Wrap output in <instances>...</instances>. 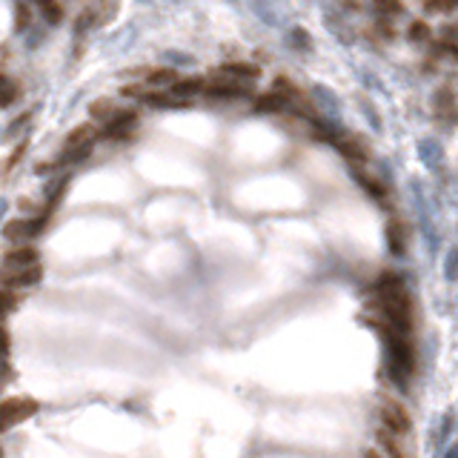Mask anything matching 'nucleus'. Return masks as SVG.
<instances>
[{"mask_svg":"<svg viewBox=\"0 0 458 458\" xmlns=\"http://www.w3.org/2000/svg\"><path fill=\"white\" fill-rule=\"evenodd\" d=\"M204 86H206V81L198 78V75H181L170 89H172L175 98L192 101V98H201V95H204Z\"/></svg>","mask_w":458,"mask_h":458,"instance_id":"obj_10","label":"nucleus"},{"mask_svg":"<svg viewBox=\"0 0 458 458\" xmlns=\"http://www.w3.org/2000/svg\"><path fill=\"white\" fill-rule=\"evenodd\" d=\"M378 29H381L384 35H387V38H395V26H393L390 20H381V23H378Z\"/></svg>","mask_w":458,"mask_h":458,"instance_id":"obj_29","label":"nucleus"},{"mask_svg":"<svg viewBox=\"0 0 458 458\" xmlns=\"http://www.w3.org/2000/svg\"><path fill=\"white\" fill-rule=\"evenodd\" d=\"M375 3V9L381 12V15H401L404 12V3L401 0H373Z\"/></svg>","mask_w":458,"mask_h":458,"instance_id":"obj_23","label":"nucleus"},{"mask_svg":"<svg viewBox=\"0 0 458 458\" xmlns=\"http://www.w3.org/2000/svg\"><path fill=\"white\" fill-rule=\"evenodd\" d=\"M204 95L209 98H218V101H235V98H247L250 95V81H240V78H232V75H215L206 81L204 86Z\"/></svg>","mask_w":458,"mask_h":458,"instance_id":"obj_5","label":"nucleus"},{"mask_svg":"<svg viewBox=\"0 0 458 458\" xmlns=\"http://www.w3.org/2000/svg\"><path fill=\"white\" fill-rule=\"evenodd\" d=\"M375 441H378V447L384 450V455H387V458H407V452H404L398 436H393L390 430H384V427H381V430L375 432Z\"/></svg>","mask_w":458,"mask_h":458,"instance_id":"obj_12","label":"nucleus"},{"mask_svg":"<svg viewBox=\"0 0 458 458\" xmlns=\"http://www.w3.org/2000/svg\"><path fill=\"white\" fill-rule=\"evenodd\" d=\"M17 293H15V289H6V286H0V321H3V318H9L12 316V312L17 309Z\"/></svg>","mask_w":458,"mask_h":458,"instance_id":"obj_21","label":"nucleus"},{"mask_svg":"<svg viewBox=\"0 0 458 458\" xmlns=\"http://www.w3.org/2000/svg\"><path fill=\"white\" fill-rule=\"evenodd\" d=\"M375 289H378V309L387 327L409 335V327H413V301H409V289L404 286V281L387 272L381 275Z\"/></svg>","mask_w":458,"mask_h":458,"instance_id":"obj_1","label":"nucleus"},{"mask_svg":"<svg viewBox=\"0 0 458 458\" xmlns=\"http://www.w3.org/2000/svg\"><path fill=\"white\" fill-rule=\"evenodd\" d=\"M409 40H416V43L430 40V26L424 20H413V26H409Z\"/></svg>","mask_w":458,"mask_h":458,"instance_id":"obj_24","label":"nucleus"},{"mask_svg":"<svg viewBox=\"0 0 458 458\" xmlns=\"http://www.w3.org/2000/svg\"><path fill=\"white\" fill-rule=\"evenodd\" d=\"M43 278V267L32 263V267H0V286L6 289H26L40 284Z\"/></svg>","mask_w":458,"mask_h":458,"instance_id":"obj_6","label":"nucleus"},{"mask_svg":"<svg viewBox=\"0 0 458 458\" xmlns=\"http://www.w3.org/2000/svg\"><path fill=\"white\" fill-rule=\"evenodd\" d=\"M387 240H390V250H393L395 255H401V252L407 250V227H404V221L393 218V221L387 224Z\"/></svg>","mask_w":458,"mask_h":458,"instance_id":"obj_15","label":"nucleus"},{"mask_svg":"<svg viewBox=\"0 0 458 458\" xmlns=\"http://www.w3.org/2000/svg\"><path fill=\"white\" fill-rule=\"evenodd\" d=\"M29 20H32V9H29V3H17V29L23 32L29 26Z\"/></svg>","mask_w":458,"mask_h":458,"instance_id":"obj_25","label":"nucleus"},{"mask_svg":"<svg viewBox=\"0 0 458 458\" xmlns=\"http://www.w3.org/2000/svg\"><path fill=\"white\" fill-rule=\"evenodd\" d=\"M32 263H40V252L29 244H15L3 255V267H32Z\"/></svg>","mask_w":458,"mask_h":458,"instance_id":"obj_9","label":"nucleus"},{"mask_svg":"<svg viewBox=\"0 0 458 458\" xmlns=\"http://www.w3.org/2000/svg\"><path fill=\"white\" fill-rule=\"evenodd\" d=\"M23 152H26V143H20V147H17L15 152H12V158L6 161V172H9V170H12V166H15V163H17L20 158H23Z\"/></svg>","mask_w":458,"mask_h":458,"instance_id":"obj_28","label":"nucleus"},{"mask_svg":"<svg viewBox=\"0 0 458 458\" xmlns=\"http://www.w3.org/2000/svg\"><path fill=\"white\" fill-rule=\"evenodd\" d=\"M9 378H12V367L6 364V361H0V390L9 384Z\"/></svg>","mask_w":458,"mask_h":458,"instance_id":"obj_27","label":"nucleus"},{"mask_svg":"<svg viewBox=\"0 0 458 458\" xmlns=\"http://www.w3.org/2000/svg\"><path fill=\"white\" fill-rule=\"evenodd\" d=\"M355 181H358L361 186H364V189L370 192V195H375L378 201H384V198H387V189H384V183H381L378 178H373V175H367L364 170H358V166H355Z\"/></svg>","mask_w":458,"mask_h":458,"instance_id":"obj_16","label":"nucleus"},{"mask_svg":"<svg viewBox=\"0 0 458 458\" xmlns=\"http://www.w3.org/2000/svg\"><path fill=\"white\" fill-rule=\"evenodd\" d=\"M364 458H387V455L378 452V450H367V452H364Z\"/></svg>","mask_w":458,"mask_h":458,"instance_id":"obj_30","label":"nucleus"},{"mask_svg":"<svg viewBox=\"0 0 458 458\" xmlns=\"http://www.w3.org/2000/svg\"><path fill=\"white\" fill-rule=\"evenodd\" d=\"M138 126V112L135 109H117L106 124H104V138L109 140H126Z\"/></svg>","mask_w":458,"mask_h":458,"instance_id":"obj_7","label":"nucleus"},{"mask_svg":"<svg viewBox=\"0 0 458 458\" xmlns=\"http://www.w3.org/2000/svg\"><path fill=\"white\" fill-rule=\"evenodd\" d=\"M436 112L444 115V117H455V115H458V106H455V98H452V89L436 92Z\"/></svg>","mask_w":458,"mask_h":458,"instance_id":"obj_18","label":"nucleus"},{"mask_svg":"<svg viewBox=\"0 0 458 458\" xmlns=\"http://www.w3.org/2000/svg\"><path fill=\"white\" fill-rule=\"evenodd\" d=\"M46 227L40 224V218L35 215V218H12L6 227H3V238L12 240V244H26V240L38 238Z\"/></svg>","mask_w":458,"mask_h":458,"instance_id":"obj_8","label":"nucleus"},{"mask_svg":"<svg viewBox=\"0 0 458 458\" xmlns=\"http://www.w3.org/2000/svg\"><path fill=\"white\" fill-rule=\"evenodd\" d=\"M424 9H427V12H441V15H447V12H455V9H458V0H424Z\"/></svg>","mask_w":458,"mask_h":458,"instance_id":"obj_22","label":"nucleus"},{"mask_svg":"<svg viewBox=\"0 0 458 458\" xmlns=\"http://www.w3.org/2000/svg\"><path fill=\"white\" fill-rule=\"evenodd\" d=\"M115 112H117V109H115V104H109V98H101V101H95V104L89 106V117L98 120V124H106V120H109Z\"/></svg>","mask_w":458,"mask_h":458,"instance_id":"obj_20","label":"nucleus"},{"mask_svg":"<svg viewBox=\"0 0 458 458\" xmlns=\"http://www.w3.org/2000/svg\"><path fill=\"white\" fill-rule=\"evenodd\" d=\"M43 15L46 23H60L63 20V6H60V0H38L35 3Z\"/></svg>","mask_w":458,"mask_h":458,"instance_id":"obj_19","label":"nucleus"},{"mask_svg":"<svg viewBox=\"0 0 458 458\" xmlns=\"http://www.w3.org/2000/svg\"><path fill=\"white\" fill-rule=\"evenodd\" d=\"M289 104H286V98L281 92H263V95H258L255 98V109L258 112H272V115H278V112H284Z\"/></svg>","mask_w":458,"mask_h":458,"instance_id":"obj_13","label":"nucleus"},{"mask_svg":"<svg viewBox=\"0 0 458 458\" xmlns=\"http://www.w3.org/2000/svg\"><path fill=\"white\" fill-rule=\"evenodd\" d=\"M335 147H338V152H341L347 161H352V163H364V161H367V147L361 143V138H352V135L335 138Z\"/></svg>","mask_w":458,"mask_h":458,"instance_id":"obj_11","label":"nucleus"},{"mask_svg":"<svg viewBox=\"0 0 458 458\" xmlns=\"http://www.w3.org/2000/svg\"><path fill=\"white\" fill-rule=\"evenodd\" d=\"M221 75H232V78H240V81H255L258 78V66L247 63V60H232V63L221 66Z\"/></svg>","mask_w":458,"mask_h":458,"instance_id":"obj_14","label":"nucleus"},{"mask_svg":"<svg viewBox=\"0 0 458 458\" xmlns=\"http://www.w3.org/2000/svg\"><path fill=\"white\" fill-rule=\"evenodd\" d=\"M17 95H20V86L9 75L0 72V106H12L17 101Z\"/></svg>","mask_w":458,"mask_h":458,"instance_id":"obj_17","label":"nucleus"},{"mask_svg":"<svg viewBox=\"0 0 458 458\" xmlns=\"http://www.w3.org/2000/svg\"><path fill=\"white\" fill-rule=\"evenodd\" d=\"M378 418H381V427L390 430L393 436H407L409 427H413V418H409L407 407L395 398H384L381 407H378Z\"/></svg>","mask_w":458,"mask_h":458,"instance_id":"obj_4","label":"nucleus"},{"mask_svg":"<svg viewBox=\"0 0 458 458\" xmlns=\"http://www.w3.org/2000/svg\"><path fill=\"white\" fill-rule=\"evenodd\" d=\"M9 347H12V341H9V329H6L3 324H0V361H6Z\"/></svg>","mask_w":458,"mask_h":458,"instance_id":"obj_26","label":"nucleus"},{"mask_svg":"<svg viewBox=\"0 0 458 458\" xmlns=\"http://www.w3.org/2000/svg\"><path fill=\"white\" fill-rule=\"evenodd\" d=\"M40 409V404L35 398L26 395H15V398H3L0 401V432H6L23 421H29Z\"/></svg>","mask_w":458,"mask_h":458,"instance_id":"obj_3","label":"nucleus"},{"mask_svg":"<svg viewBox=\"0 0 458 458\" xmlns=\"http://www.w3.org/2000/svg\"><path fill=\"white\" fill-rule=\"evenodd\" d=\"M95 140H98V126H95V124H81V126H75V129L66 135V140H63L60 161H63V163H78V161H83V158L92 152Z\"/></svg>","mask_w":458,"mask_h":458,"instance_id":"obj_2","label":"nucleus"}]
</instances>
